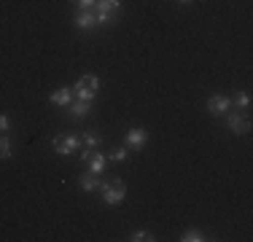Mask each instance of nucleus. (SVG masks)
Masks as SVG:
<instances>
[{
    "label": "nucleus",
    "instance_id": "obj_20",
    "mask_svg": "<svg viewBox=\"0 0 253 242\" xmlns=\"http://www.w3.org/2000/svg\"><path fill=\"white\" fill-rule=\"evenodd\" d=\"M94 19H97V27H113L116 24V16L113 14H97L94 11Z\"/></svg>",
    "mask_w": 253,
    "mask_h": 242
},
{
    "label": "nucleus",
    "instance_id": "obj_7",
    "mask_svg": "<svg viewBox=\"0 0 253 242\" xmlns=\"http://www.w3.org/2000/svg\"><path fill=\"white\" fill-rule=\"evenodd\" d=\"M105 169H108V156L102 154V151H92V156L86 159V172H92V175H105Z\"/></svg>",
    "mask_w": 253,
    "mask_h": 242
},
{
    "label": "nucleus",
    "instance_id": "obj_1",
    "mask_svg": "<svg viewBox=\"0 0 253 242\" xmlns=\"http://www.w3.org/2000/svg\"><path fill=\"white\" fill-rule=\"evenodd\" d=\"M100 199H102V204H108V207H119V204L126 199V183L122 178H108V180H102L100 183Z\"/></svg>",
    "mask_w": 253,
    "mask_h": 242
},
{
    "label": "nucleus",
    "instance_id": "obj_2",
    "mask_svg": "<svg viewBox=\"0 0 253 242\" xmlns=\"http://www.w3.org/2000/svg\"><path fill=\"white\" fill-rule=\"evenodd\" d=\"M51 145H54V154L57 156H73L76 151H81V135H57L51 140Z\"/></svg>",
    "mask_w": 253,
    "mask_h": 242
},
{
    "label": "nucleus",
    "instance_id": "obj_24",
    "mask_svg": "<svg viewBox=\"0 0 253 242\" xmlns=\"http://www.w3.org/2000/svg\"><path fill=\"white\" fill-rule=\"evenodd\" d=\"M180 5H189V3H194V0H178Z\"/></svg>",
    "mask_w": 253,
    "mask_h": 242
},
{
    "label": "nucleus",
    "instance_id": "obj_4",
    "mask_svg": "<svg viewBox=\"0 0 253 242\" xmlns=\"http://www.w3.org/2000/svg\"><path fill=\"white\" fill-rule=\"evenodd\" d=\"M205 108H208V116L221 119L224 113L232 111V97L229 94H210L208 102H205Z\"/></svg>",
    "mask_w": 253,
    "mask_h": 242
},
{
    "label": "nucleus",
    "instance_id": "obj_11",
    "mask_svg": "<svg viewBox=\"0 0 253 242\" xmlns=\"http://www.w3.org/2000/svg\"><path fill=\"white\" fill-rule=\"evenodd\" d=\"M81 148H92V151L102 148V135H100L97 129H86L81 135Z\"/></svg>",
    "mask_w": 253,
    "mask_h": 242
},
{
    "label": "nucleus",
    "instance_id": "obj_18",
    "mask_svg": "<svg viewBox=\"0 0 253 242\" xmlns=\"http://www.w3.org/2000/svg\"><path fill=\"white\" fill-rule=\"evenodd\" d=\"M76 83H78V86H86V89H94V92L100 89V78L94 76V73H86V76H81Z\"/></svg>",
    "mask_w": 253,
    "mask_h": 242
},
{
    "label": "nucleus",
    "instance_id": "obj_10",
    "mask_svg": "<svg viewBox=\"0 0 253 242\" xmlns=\"http://www.w3.org/2000/svg\"><path fill=\"white\" fill-rule=\"evenodd\" d=\"M49 102H51V105H57V108H68L70 102H73V89H70V86L54 89V92L49 94Z\"/></svg>",
    "mask_w": 253,
    "mask_h": 242
},
{
    "label": "nucleus",
    "instance_id": "obj_16",
    "mask_svg": "<svg viewBox=\"0 0 253 242\" xmlns=\"http://www.w3.org/2000/svg\"><path fill=\"white\" fill-rule=\"evenodd\" d=\"M11 156H14V143L8 135H0V161L11 159Z\"/></svg>",
    "mask_w": 253,
    "mask_h": 242
},
{
    "label": "nucleus",
    "instance_id": "obj_13",
    "mask_svg": "<svg viewBox=\"0 0 253 242\" xmlns=\"http://www.w3.org/2000/svg\"><path fill=\"white\" fill-rule=\"evenodd\" d=\"M232 108H234V111H245V113H248V108H251V92H245V89L234 92L232 94Z\"/></svg>",
    "mask_w": 253,
    "mask_h": 242
},
{
    "label": "nucleus",
    "instance_id": "obj_21",
    "mask_svg": "<svg viewBox=\"0 0 253 242\" xmlns=\"http://www.w3.org/2000/svg\"><path fill=\"white\" fill-rule=\"evenodd\" d=\"M11 132V119L5 113H0V135H8Z\"/></svg>",
    "mask_w": 253,
    "mask_h": 242
},
{
    "label": "nucleus",
    "instance_id": "obj_25",
    "mask_svg": "<svg viewBox=\"0 0 253 242\" xmlns=\"http://www.w3.org/2000/svg\"><path fill=\"white\" fill-rule=\"evenodd\" d=\"M73 3H76V0H73Z\"/></svg>",
    "mask_w": 253,
    "mask_h": 242
},
{
    "label": "nucleus",
    "instance_id": "obj_22",
    "mask_svg": "<svg viewBox=\"0 0 253 242\" xmlns=\"http://www.w3.org/2000/svg\"><path fill=\"white\" fill-rule=\"evenodd\" d=\"M94 3H97V0H76V8L78 11H92Z\"/></svg>",
    "mask_w": 253,
    "mask_h": 242
},
{
    "label": "nucleus",
    "instance_id": "obj_8",
    "mask_svg": "<svg viewBox=\"0 0 253 242\" xmlns=\"http://www.w3.org/2000/svg\"><path fill=\"white\" fill-rule=\"evenodd\" d=\"M76 183H78V189H81L84 194H94V191H100L102 178H100V175H92V172H81Z\"/></svg>",
    "mask_w": 253,
    "mask_h": 242
},
{
    "label": "nucleus",
    "instance_id": "obj_5",
    "mask_svg": "<svg viewBox=\"0 0 253 242\" xmlns=\"http://www.w3.org/2000/svg\"><path fill=\"white\" fill-rule=\"evenodd\" d=\"M146 143H148V129H143V126H129V129L124 132V145L129 151L146 148Z\"/></svg>",
    "mask_w": 253,
    "mask_h": 242
},
{
    "label": "nucleus",
    "instance_id": "obj_6",
    "mask_svg": "<svg viewBox=\"0 0 253 242\" xmlns=\"http://www.w3.org/2000/svg\"><path fill=\"white\" fill-rule=\"evenodd\" d=\"M76 30L78 33H94L97 30V19H94V11H76Z\"/></svg>",
    "mask_w": 253,
    "mask_h": 242
},
{
    "label": "nucleus",
    "instance_id": "obj_17",
    "mask_svg": "<svg viewBox=\"0 0 253 242\" xmlns=\"http://www.w3.org/2000/svg\"><path fill=\"white\" fill-rule=\"evenodd\" d=\"M208 237H205L202 229H186L183 234H180V242H205Z\"/></svg>",
    "mask_w": 253,
    "mask_h": 242
},
{
    "label": "nucleus",
    "instance_id": "obj_9",
    "mask_svg": "<svg viewBox=\"0 0 253 242\" xmlns=\"http://www.w3.org/2000/svg\"><path fill=\"white\" fill-rule=\"evenodd\" d=\"M89 113H92V102H81V100H73L68 108H65V116L68 119H86Z\"/></svg>",
    "mask_w": 253,
    "mask_h": 242
},
{
    "label": "nucleus",
    "instance_id": "obj_3",
    "mask_svg": "<svg viewBox=\"0 0 253 242\" xmlns=\"http://www.w3.org/2000/svg\"><path fill=\"white\" fill-rule=\"evenodd\" d=\"M224 119H226V129L232 135H248L251 132V119L245 111H234L232 108L229 113H224Z\"/></svg>",
    "mask_w": 253,
    "mask_h": 242
},
{
    "label": "nucleus",
    "instance_id": "obj_23",
    "mask_svg": "<svg viewBox=\"0 0 253 242\" xmlns=\"http://www.w3.org/2000/svg\"><path fill=\"white\" fill-rule=\"evenodd\" d=\"M78 156H81V161H84V164H86V159H89V156H92V148H81V154H78Z\"/></svg>",
    "mask_w": 253,
    "mask_h": 242
},
{
    "label": "nucleus",
    "instance_id": "obj_12",
    "mask_svg": "<svg viewBox=\"0 0 253 242\" xmlns=\"http://www.w3.org/2000/svg\"><path fill=\"white\" fill-rule=\"evenodd\" d=\"M92 11H97V14H113V16H119V11H122V0H97Z\"/></svg>",
    "mask_w": 253,
    "mask_h": 242
},
{
    "label": "nucleus",
    "instance_id": "obj_14",
    "mask_svg": "<svg viewBox=\"0 0 253 242\" xmlns=\"http://www.w3.org/2000/svg\"><path fill=\"white\" fill-rule=\"evenodd\" d=\"M108 161H116V164H122V161H126L129 159V148L126 145H113L111 151H108Z\"/></svg>",
    "mask_w": 253,
    "mask_h": 242
},
{
    "label": "nucleus",
    "instance_id": "obj_15",
    "mask_svg": "<svg viewBox=\"0 0 253 242\" xmlns=\"http://www.w3.org/2000/svg\"><path fill=\"white\" fill-rule=\"evenodd\" d=\"M73 100H81V102H94L97 100V92L94 89H86V86H73Z\"/></svg>",
    "mask_w": 253,
    "mask_h": 242
},
{
    "label": "nucleus",
    "instance_id": "obj_19",
    "mask_svg": "<svg viewBox=\"0 0 253 242\" xmlns=\"http://www.w3.org/2000/svg\"><path fill=\"white\" fill-rule=\"evenodd\" d=\"M129 240H132V242H154L156 237L148 232V229H135V232L129 234Z\"/></svg>",
    "mask_w": 253,
    "mask_h": 242
}]
</instances>
